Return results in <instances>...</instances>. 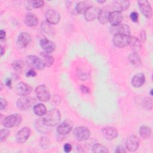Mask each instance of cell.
I'll use <instances>...</instances> for the list:
<instances>
[{
  "mask_svg": "<svg viewBox=\"0 0 153 153\" xmlns=\"http://www.w3.org/2000/svg\"><path fill=\"white\" fill-rule=\"evenodd\" d=\"M43 123L48 127H53L57 125L61 119L60 112L57 109L53 108L50 109L43 116Z\"/></svg>",
  "mask_w": 153,
  "mask_h": 153,
  "instance_id": "obj_1",
  "label": "cell"
},
{
  "mask_svg": "<svg viewBox=\"0 0 153 153\" xmlns=\"http://www.w3.org/2000/svg\"><path fill=\"white\" fill-rule=\"evenodd\" d=\"M26 62L29 67L34 69L42 70L45 66L43 60L35 55L27 56L26 57Z\"/></svg>",
  "mask_w": 153,
  "mask_h": 153,
  "instance_id": "obj_2",
  "label": "cell"
},
{
  "mask_svg": "<svg viewBox=\"0 0 153 153\" xmlns=\"http://www.w3.org/2000/svg\"><path fill=\"white\" fill-rule=\"evenodd\" d=\"M22 121V117L18 114H11L7 116L3 120V126L7 128H11L18 126Z\"/></svg>",
  "mask_w": 153,
  "mask_h": 153,
  "instance_id": "obj_3",
  "label": "cell"
},
{
  "mask_svg": "<svg viewBox=\"0 0 153 153\" xmlns=\"http://www.w3.org/2000/svg\"><path fill=\"white\" fill-rule=\"evenodd\" d=\"M73 134L77 140L85 141L89 138L90 132L88 128L84 126H79L74 130Z\"/></svg>",
  "mask_w": 153,
  "mask_h": 153,
  "instance_id": "obj_4",
  "label": "cell"
},
{
  "mask_svg": "<svg viewBox=\"0 0 153 153\" xmlns=\"http://www.w3.org/2000/svg\"><path fill=\"white\" fill-rule=\"evenodd\" d=\"M35 94L38 99L41 102H47L50 99V93L45 85H39L35 89Z\"/></svg>",
  "mask_w": 153,
  "mask_h": 153,
  "instance_id": "obj_5",
  "label": "cell"
},
{
  "mask_svg": "<svg viewBox=\"0 0 153 153\" xmlns=\"http://www.w3.org/2000/svg\"><path fill=\"white\" fill-rule=\"evenodd\" d=\"M33 100L34 99L30 97H28L27 96H22L17 100L16 106L20 111H27L32 106L34 103Z\"/></svg>",
  "mask_w": 153,
  "mask_h": 153,
  "instance_id": "obj_6",
  "label": "cell"
},
{
  "mask_svg": "<svg viewBox=\"0 0 153 153\" xmlns=\"http://www.w3.org/2000/svg\"><path fill=\"white\" fill-rule=\"evenodd\" d=\"M110 31L114 35L117 34H121L129 36L131 32L130 28L128 25L121 23L117 26H112L110 28Z\"/></svg>",
  "mask_w": 153,
  "mask_h": 153,
  "instance_id": "obj_7",
  "label": "cell"
},
{
  "mask_svg": "<svg viewBox=\"0 0 153 153\" xmlns=\"http://www.w3.org/2000/svg\"><path fill=\"white\" fill-rule=\"evenodd\" d=\"M46 21L51 25L57 24L60 20V13L54 9L48 10L45 14Z\"/></svg>",
  "mask_w": 153,
  "mask_h": 153,
  "instance_id": "obj_8",
  "label": "cell"
},
{
  "mask_svg": "<svg viewBox=\"0 0 153 153\" xmlns=\"http://www.w3.org/2000/svg\"><path fill=\"white\" fill-rule=\"evenodd\" d=\"M139 8L141 13L148 19H150L152 15V8L150 3L148 1L140 0L137 2Z\"/></svg>",
  "mask_w": 153,
  "mask_h": 153,
  "instance_id": "obj_9",
  "label": "cell"
},
{
  "mask_svg": "<svg viewBox=\"0 0 153 153\" xmlns=\"http://www.w3.org/2000/svg\"><path fill=\"white\" fill-rule=\"evenodd\" d=\"M129 36L121 34L115 35L112 40L114 45L118 48H124L126 47L128 44Z\"/></svg>",
  "mask_w": 153,
  "mask_h": 153,
  "instance_id": "obj_10",
  "label": "cell"
},
{
  "mask_svg": "<svg viewBox=\"0 0 153 153\" xmlns=\"http://www.w3.org/2000/svg\"><path fill=\"white\" fill-rule=\"evenodd\" d=\"M100 9L97 7L90 6L84 13V18L87 21H93L98 18Z\"/></svg>",
  "mask_w": 153,
  "mask_h": 153,
  "instance_id": "obj_11",
  "label": "cell"
},
{
  "mask_svg": "<svg viewBox=\"0 0 153 153\" xmlns=\"http://www.w3.org/2000/svg\"><path fill=\"white\" fill-rule=\"evenodd\" d=\"M123 20V15L121 12L113 11L109 13L108 16V22L112 26H117L121 23Z\"/></svg>",
  "mask_w": 153,
  "mask_h": 153,
  "instance_id": "obj_12",
  "label": "cell"
},
{
  "mask_svg": "<svg viewBox=\"0 0 153 153\" xmlns=\"http://www.w3.org/2000/svg\"><path fill=\"white\" fill-rule=\"evenodd\" d=\"M31 131L28 127H23L20 129L16 135V140L19 143H25L29 137Z\"/></svg>",
  "mask_w": 153,
  "mask_h": 153,
  "instance_id": "obj_13",
  "label": "cell"
},
{
  "mask_svg": "<svg viewBox=\"0 0 153 153\" xmlns=\"http://www.w3.org/2000/svg\"><path fill=\"white\" fill-rule=\"evenodd\" d=\"M139 146V139L136 136L132 135L129 136L126 142L127 149L130 152L136 151Z\"/></svg>",
  "mask_w": 153,
  "mask_h": 153,
  "instance_id": "obj_14",
  "label": "cell"
},
{
  "mask_svg": "<svg viewBox=\"0 0 153 153\" xmlns=\"http://www.w3.org/2000/svg\"><path fill=\"white\" fill-rule=\"evenodd\" d=\"M102 133L103 137L108 140H112L118 136L117 130L112 127H106L102 128Z\"/></svg>",
  "mask_w": 153,
  "mask_h": 153,
  "instance_id": "obj_15",
  "label": "cell"
},
{
  "mask_svg": "<svg viewBox=\"0 0 153 153\" xmlns=\"http://www.w3.org/2000/svg\"><path fill=\"white\" fill-rule=\"evenodd\" d=\"M32 88L30 85L23 82H19L17 85L16 88V91L17 94L21 96H27L32 92Z\"/></svg>",
  "mask_w": 153,
  "mask_h": 153,
  "instance_id": "obj_16",
  "label": "cell"
},
{
  "mask_svg": "<svg viewBox=\"0 0 153 153\" xmlns=\"http://www.w3.org/2000/svg\"><path fill=\"white\" fill-rule=\"evenodd\" d=\"M40 45L41 48L44 50V52L47 53H53L56 49V44L51 41L48 39L46 38H44L40 41Z\"/></svg>",
  "mask_w": 153,
  "mask_h": 153,
  "instance_id": "obj_17",
  "label": "cell"
},
{
  "mask_svg": "<svg viewBox=\"0 0 153 153\" xmlns=\"http://www.w3.org/2000/svg\"><path fill=\"white\" fill-rule=\"evenodd\" d=\"M31 41V36L27 32H22L18 36L17 45L20 48L26 47Z\"/></svg>",
  "mask_w": 153,
  "mask_h": 153,
  "instance_id": "obj_18",
  "label": "cell"
},
{
  "mask_svg": "<svg viewBox=\"0 0 153 153\" xmlns=\"http://www.w3.org/2000/svg\"><path fill=\"white\" fill-rule=\"evenodd\" d=\"M130 1H124V0H118L115 1L112 4V8L114 11H123L127 10L130 6Z\"/></svg>",
  "mask_w": 153,
  "mask_h": 153,
  "instance_id": "obj_19",
  "label": "cell"
},
{
  "mask_svg": "<svg viewBox=\"0 0 153 153\" xmlns=\"http://www.w3.org/2000/svg\"><path fill=\"white\" fill-rule=\"evenodd\" d=\"M128 45L131 47V48L133 51V53H137L140 50V48H141L140 41L136 36H129Z\"/></svg>",
  "mask_w": 153,
  "mask_h": 153,
  "instance_id": "obj_20",
  "label": "cell"
},
{
  "mask_svg": "<svg viewBox=\"0 0 153 153\" xmlns=\"http://www.w3.org/2000/svg\"><path fill=\"white\" fill-rule=\"evenodd\" d=\"M131 85L136 88H139L144 84L145 82V75L142 73L136 74L131 79Z\"/></svg>",
  "mask_w": 153,
  "mask_h": 153,
  "instance_id": "obj_21",
  "label": "cell"
},
{
  "mask_svg": "<svg viewBox=\"0 0 153 153\" xmlns=\"http://www.w3.org/2000/svg\"><path fill=\"white\" fill-rule=\"evenodd\" d=\"M72 128V124L68 121H64L57 128V132L61 135H65L71 132Z\"/></svg>",
  "mask_w": 153,
  "mask_h": 153,
  "instance_id": "obj_22",
  "label": "cell"
},
{
  "mask_svg": "<svg viewBox=\"0 0 153 153\" xmlns=\"http://www.w3.org/2000/svg\"><path fill=\"white\" fill-rule=\"evenodd\" d=\"M24 22L25 25L29 27H35L38 25V19L34 14L29 13L25 16Z\"/></svg>",
  "mask_w": 153,
  "mask_h": 153,
  "instance_id": "obj_23",
  "label": "cell"
},
{
  "mask_svg": "<svg viewBox=\"0 0 153 153\" xmlns=\"http://www.w3.org/2000/svg\"><path fill=\"white\" fill-rule=\"evenodd\" d=\"M128 60L130 63L136 68H139L142 66V62L140 56L137 53H133L128 56Z\"/></svg>",
  "mask_w": 153,
  "mask_h": 153,
  "instance_id": "obj_24",
  "label": "cell"
},
{
  "mask_svg": "<svg viewBox=\"0 0 153 153\" xmlns=\"http://www.w3.org/2000/svg\"><path fill=\"white\" fill-rule=\"evenodd\" d=\"M40 56L46 66L50 67L53 64L54 59L53 57L51 56L49 53H47L46 52H41L40 53Z\"/></svg>",
  "mask_w": 153,
  "mask_h": 153,
  "instance_id": "obj_25",
  "label": "cell"
},
{
  "mask_svg": "<svg viewBox=\"0 0 153 153\" xmlns=\"http://www.w3.org/2000/svg\"><path fill=\"white\" fill-rule=\"evenodd\" d=\"M47 112V108L42 103L36 104L33 107V112L37 116H44Z\"/></svg>",
  "mask_w": 153,
  "mask_h": 153,
  "instance_id": "obj_26",
  "label": "cell"
},
{
  "mask_svg": "<svg viewBox=\"0 0 153 153\" xmlns=\"http://www.w3.org/2000/svg\"><path fill=\"white\" fill-rule=\"evenodd\" d=\"M90 7L89 4L86 2H79L76 4L75 7V10L78 14H84L86 10Z\"/></svg>",
  "mask_w": 153,
  "mask_h": 153,
  "instance_id": "obj_27",
  "label": "cell"
},
{
  "mask_svg": "<svg viewBox=\"0 0 153 153\" xmlns=\"http://www.w3.org/2000/svg\"><path fill=\"white\" fill-rule=\"evenodd\" d=\"M139 134L143 139H148L151 134V128L148 126H142L139 129Z\"/></svg>",
  "mask_w": 153,
  "mask_h": 153,
  "instance_id": "obj_28",
  "label": "cell"
},
{
  "mask_svg": "<svg viewBox=\"0 0 153 153\" xmlns=\"http://www.w3.org/2000/svg\"><path fill=\"white\" fill-rule=\"evenodd\" d=\"M109 14V12L106 10H100V12L99 14L97 19L101 24L105 25L108 22Z\"/></svg>",
  "mask_w": 153,
  "mask_h": 153,
  "instance_id": "obj_29",
  "label": "cell"
},
{
  "mask_svg": "<svg viewBox=\"0 0 153 153\" xmlns=\"http://www.w3.org/2000/svg\"><path fill=\"white\" fill-rule=\"evenodd\" d=\"M41 26L42 30L48 35H53L55 32L54 29L52 26V25L49 23L46 20L42 22Z\"/></svg>",
  "mask_w": 153,
  "mask_h": 153,
  "instance_id": "obj_30",
  "label": "cell"
},
{
  "mask_svg": "<svg viewBox=\"0 0 153 153\" xmlns=\"http://www.w3.org/2000/svg\"><path fill=\"white\" fill-rule=\"evenodd\" d=\"M27 3V8L31 10L32 8H39L44 6V2L41 0L36 1H29L26 2Z\"/></svg>",
  "mask_w": 153,
  "mask_h": 153,
  "instance_id": "obj_31",
  "label": "cell"
},
{
  "mask_svg": "<svg viewBox=\"0 0 153 153\" xmlns=\"http://www.w3.org/2000/svg\"><path fill=\"white\" fill-rule=\"evenodd\" d=\"M35 127L37 130L42 132V133H45L48 131V126H46L42 121V119L39 118L38 119L36 122H35Z\"/></svg>",
  "mask_w": 153,
  "mask_h": 153,
  "instance_id": "obj_32",
  "label": "cell"
},
{
  "mask_svg": "<svg viewBox=\"0 0 153 153\" xmlns=\"http://www.w3.org/2000/svg\"><path fill=\"white\" fill-rule=\"evenodd\" d=\"M92 151L95 153H108L109 152L108 149L105 146L100 143H96L94 145Z\"/></svg>",
  "mask_w": 153,
  "mask_h": 153,
  "instance_id": "obj_33",
  "label": "cell"
},
{
  "mask_svg": "<svg viewBox=\"0 0 153 153\" xmlns=\"http://www.w3.org/2000/svg\"><path fill=\"white\" fill-rule=\"evenodd\" d=\"M76 75L79 79L85 81L90 77V73L82 69H79L77 70Z\"/></svg>",
  "mask_w": 153,
  "mask_h": 153,
  "instance_id": "obj_34",
  "label": "cell"
},
{
  "mask_svg": "<svg viewBox=\"0 0 153 153\" xmlns=\"http://www.w3.org/2000/svg\"><path fill=\"white\" fill-rule=\"evenodd\" d=\"M13 69L17 72H22L23 69L24 63L21 60H15L12 63Z\"/></svg>",
  "mask_w": 153,
  "mask_h": 153,
  "instance_id": "obj_35",
  "label": "cell"
},
{
  "mask_svg": "<svg viewBox=\"0 0 153 153\" xmlns=\"http://www.w3.org/2000/svg\"><path fill=\"white\" fill-rule=\"evenodd\" d=\"M152 99L151 97H145L143 101V106L148 110H151L152 108Z\"/></svg>",
  "mask_w": 153,
  "mask_h": 153,
  "instance_id": "obj_36",
  "label": "cell"
},
{
  "mask_svg": "<svg viewBox=\"0 0 153 153\" xmlns=\"http://www.w3.org/2000/svg\"><path fill=\"white\" fill-rule=\"evenodd\" d=\"M50 145V140L48 137L43 136L40 140V145L43 149H47Z\"/></svg>",
  "mask_w": 153,
  "mask_h": 153,
  "instance_id": "obj_37",
  "label": "cell"
},
{
  "mask_svg": "<svg viewBox=\"0 0 153 153\" xmlns=\"http://www.w3.org/2000/svg\"><path fill=\"white\" fill-rule=\"evenodd\" d=\"M10 134V131L7 129V128H4V129H1V131H0V141L1 142H2L3 141H4L7 137L8 136V135Z\"/></svg>",
  "mask_w": 153,
  "mask_h": 153,
  "instance_id": "obj_38",
  "label": "cell"
},
{
  "mask_svg": "<svg viewBox=\"0 0 153 153\" xmlns=\"http://www.w3.org/2000/svg\"><path fill=\"white\" fill-rule=\"evenodd\" d=\"M130 19H131L132 22H137L138 21L139 14H138L137 13H136L135 11H133V12L131 13V14L130 15Z\"/></svg>",
  "mask_w": 153,
  "mask_h": 153,
  "instance_id": "obj_39",
  "label": "cell"
},
{
  "mask_svg": "<svg viewBox=\"0 0 153 153\" xmlns=\"http://www.w3.org/2000/svg\"><path fill=\"white\" fill-rule=\"evenodd\" d=\"M7 106V100L5 99H4V98L1 97L0 98V109L1 111L4 110V109L6 108Z\"/></svg>",
  "mask_w": 153,
  "mask_h": 153,
  "instance_id": "obj_40",
  "label": "cell"
},
{
  "mask_svg": "<svg viewBox=\"0 0 153 153\" xmlns=\"http://www.w3.org/2000/svg\"><path fill=\"white\" fill-rule=\"evenodd\" d=\"M80 90H81V92H82L84 94H89L90 93V88L85 85H80Z\"/></svg>",
  "mask_w": 153,
  "mask_h": 153,
  "instance_id": "obj_41",
  "label": "cell"
},
{
  "mask_svg": "<svg viewBox=\"0 0 153 153\" xmlns=\"http://www.w3.org/2000/svg\"><path fill=\"white\" fill-rule=\"evenodd\" d=\"M26 76L27 77H35L36 76V72L33 70V69H30L26 72Z\"/></svg>",
  "mask_w": 153,
  "mask_h": 153,
  "instance_id": "obj_42",
  "label": "cell"
},
{
  "mask_svg": "<svg viewBox=\"0 0 153 153\" xmlns=\"http://www.w3.org/2000/svg\"><path fill=\"white\" fill-rule=\"evenodd\" d=\"M72 145L69 143H65L64 145V146H63V149L64 151L66 152H71V151L72 150Z\"/></svg>",
  "mask_w": 153,
  "mask_h": 153,
  "instance_id": "obj_43",
  "label": "cell"
},
{
  "mask_svg": "<svg viewBox=\"0 0 153 153\" xmlns=\"http://www.w3.org/2000/svg\"><path fill=\"white\" fill-rule=\"evenodd\" d=\"M140 38L142 42H145L146 39V32L144 30H142L140 31Z\"/></svg>",
  "mask_w": 153,
  "mask_h": 153,
  "instance_id": "obj_44",
  "label": "cell"
},
{
  "mask_svg": "<svg viewBox=\"0 0 153 153\" xmlns=\"http://www.w3.org/2000/svg\"><path fill=\"white\" fill-rule=\"evenodd\" d=\"M115 152H121V153H124L126 152V149L122 145H118L117 146Z\"/></svg>",
  "mask_w": 153,
  "mask_h": 153,
  "instance_id": "obj_45",
  "label": "cell"
},
{
  "mask_svg": "<svg viewBox=\"0 0 153 153\" xmlns=\"http://www.w3.org/2000/svg\"><path fill=\"white\" fill-rule=\"evenodd\" d=\"M6 33L4 30H1L0 31V38L1 39H4L5 38Z\"/></svg>",
  "mask_w": 153,
  "mask_h": 153,
  "instance_id": "obj_46",
  "label": "cell"
},
{
  "mask_svg": "<svg viewBox=\"0 0 153 153\" xmlns=\"http://www.w3.org/2000/svg\"><path fill=\"white\" fill-rule=\"evenodd\" d=\"M5 84L7 87H10L11 86V79H10V78H7L6 80H5Z\"/></svg>",
  "mask_w": 153,
  "mask_h": 153,
  "instance_id": "obj_47",
  "label": "cell"
},
{
  "mask_svg": "<svg viewBox=\"0 0 153 153\" xmlns=\"http://www.w3.org/2000/svg\"><path fill=\"white\" fill-rule=\"evenodd\" d=\"M4 53H5V50L4 49V48L2 47H1V56H2Z\"/></svg>",
  "mask_w": 153,
  "mask_h": 153,
  "instance_id": "obj_48",
  "label": "cell"
},
{
  "mask_svg": "<svg viewBox=\"0 0 153 153\" xmlns=\"http://www.w3.org/2000/svg\"><path fill=\"white\" fill-rule=\"evenodd\" d=\"M97 2H99V3H100V4H102V3L105 2H106V1H105V0H104V1H97Z\"/></svg>",
  "mask_w": 153,
  "mask_h": 153,
  "instance_id": "obj_49",
  "label": "cell"
},
{
  "mask_svg": "<svg viewBox=\"0 0 153 153\" xmlns=\"http://www.w3.org/2000/svg\"><path fill=\"white\" fill-rule=\"evenodd\" d=\"M152 89H151V91H150V94H151V95L152 96Z\"/></svg>",
  "mask_w": 153,
  "mask_h": 153,
  "instance_id": "obj_50",
  "label": "cell"
}]
</instances>
